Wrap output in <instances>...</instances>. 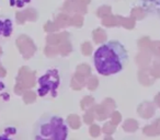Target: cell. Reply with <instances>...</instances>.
Wrapping results in <instances>:
<instances>
[{
    "mask_svg": "<svg viewBox=\"0 0 160 140\" xmlns=\"http://www.w3.org/2000/svg\"><path fill=\"white\" fill-rule=\"evenodd\" d=\"M128 60L125 47L118 41H110L97 49L94 54V66L97 71L103 76L118 74L124 68Z\"/></svg>",
    "mask_w": 160,
    "mask_h": 140,
    "instance_id": "6da1fadb",
    "label": "cell"
},
{
    "mask_svg": "<svg viewBox=\"0 0 160 140\" xmlns=\"http://www.w3.org/2000/svg\"><path fill=\"white\" fill-rule=\"evenodd\" d=\"M36 138H51V139H66L68 128L60 117L55 115H46L38 122Z\"/></svg>",
    "mask_w": 160,
    "mask_h": 140,
    "instance_id": "7a4b0ae2",
    "label": "cell"
}]
</instances>
